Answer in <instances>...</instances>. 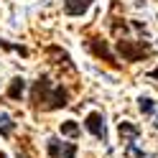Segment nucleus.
<instances>
[{
    "instance_id": "nucleus-1",
    "label": "nucleus",
    "mask_w": 158,
    "mask_h": 158,
    "mask_svg": "<svg viewBox=\"0 0 158 158\" xmlns=\"http://www.w3.org/2000/svg\"><path fill=\"white\" fill-rule=\"evenodd\" d=\"M31 105L33 110H41V112L61 110V107L69 105V92L66 87L54 84L48 77H38L31 87Z\"/></svg>"
},
{
    "instance_id": "nucleus-2",
    "label": "nucleus",
    "mask_w": 158,
    "mask_h": 158,
    "mask_svg": "<svg viewBox=\"0 0 158 158\" xmlns=\"http://www.w3.org/2000/svg\"><path fill=\"white\" fill-rule=\"evenodd\" d=\"M117 54H120L125 61H143L145 56H151V44L148 41H127V38H120V41L115 44Z\"/></svg>"
},
{
    "instance_id": "nucleus-3",
    "label": "nucleus",
    "mask_w": 158,
    "mask_h": 158,
    "mask_svg": "<svg viewBox=\"0 0 158 158\" xmlns=\"http://www.w3.org/2000/svg\"><path fill=\"white\" fill-rule=\"evenodd\" d=\"M77 143H64L59 138H48L46 140V153L48 158H77Z\"/></svg>"
},
{
    "instance_id": "nucleus-4",
    "label": "nucleus",
    "mask_w": 158,
    "mask_h": 158,
    "mask_svg": "<svg viewBox=\"0 0 158 158\" xmlns=\"http://www.w3.org/2000/svg\"><path fill=\"white\" fill-rule=\"evenodd\" d=\"M84 127L97 138V140L107 143V125H105V115L102 112H89L87 120H84Z\"/></svg>"
},
{
    "instance_id": "nucleus-5",
    "label": "nucleus",
    "mask_w": 158,
    "mask_h": 158,
    "mask_svg": "<svg viewBox=\"0 0 158 158\" xmlns=\"http://www.w3.org/2000/svg\"><path fill=\"white\" fill-rule=\"evenodd\" d=\"M87 48L97 56V59H102V61H107L110 66H117L115 61V54L110 51V46H107V41H102V38H87Z\"/></svg>"
},
{
    "instance_id": "nucleus-6",
    "label": "nucleus",
    "mask_w": 158,
    "mask_h": 158,
    "mask_svg": "<svg viewBox=\"0 0 158 158\" xmlns=\"http://www.w3.org/2000/svg\"><path fill=\"white\" fill-rule=\"evenodd\" d=\"M46 54H48V59H51V64H56V66H66L69 72H74V64H72V59H69V54L64 51V48H59V46H48V48H46Z\"/></svg>"
},
{
    "instance_id": "nucleus-7",
    "label": "nucleus",
    "mask_w": 158,
    "mask_h": 158,
    "mask_svg": "<svg viewBox=\"0 0 158 158\" xmlns=\"http://www.w3.org/2000/svg\"><path fill=\"white\" fill-rule=\"evenodd\" d=\"M117 133H120V138H123V143H135L138 138H140V127L138 125H133L130 120H123L120 125H117Z\"/></svg>"
},
{
    "instance_id": "nucleus-8",
    "label": "nucleus",
    "mask_w": 158,
    "mask_h": 158,
    "mask_svg": "<svg viewBox=\"0 0 158 158\" xmlns=\"http://www.w3.org/2000/svg\"><path fill=\"white\" fill-rule=\"evenodd\" d=\"M94 0H64V13L66 15H84Z\"/></svg>"
},
{
    "instance_id": "nucleus-9",
    "label": "nucleus",
    "mask_w": 158,
    "mask_h": 158,
    "mask_svg": "<svg viewBox=\"0 0 158 158\" xmlns=\"http://www.w3.org/2000/svg\"><path fill=\"white\" fill-rule=\"evenodd\" d=\"M23 92H26V79H23V77H13L10 84H8V92H5V94L10 97V100H21Z\"/></svg>"
},
{
    "instance_id": "nucleus-10",
    "label": "nucleus",
    "mask_w": 158,
    "mask_h": 158,
    "mask_svg": "<svg viewBox=\"0 0 158 158\" xmlns=\"http://www.w3.org/2000/svg\"><path fill=\"white\" fill-rule=\"evenodd\" d=\"M59 130H61V135H66V138H79V133H82V130H79V125H77L74 120H64Z\"/></svg>"
},
{
    "instance_id": "nucleus-11",
    "label": "nucleus",
    "mask_w": 158,
    "mask_h": 158,
    "mask_svg": "<svg viewBox=\"0 0 158 158\" xmlns=\"http://www.w3.org/2000/svg\"><path fill=\"white\" fill-rule=\"evenodd\" d=\"M13 127H15V125H13V120H10V115L3 112V115H0V135L8 138V135L13 133Z\"/></svg>"
},
{
    "instance_id": "nucleus-12",
    "label": "nucleus",
    "mask_w": 158,
    "mask_h": 158,
    "mask_svg": "<svg viewBox=\"0 0 158 158\" xmlns=\"http://www.w3.org/2000/svg\"><path fill=\"white\" fill-rule=\"evenodd\" d=\"M0 48H5V51H18L21 56H28V48H26V46H18V44H8V41H3V38H0Z\"/></svg>"
},
{
    "instance_id": "nucleus-13",
    "label": "nucleus",
    "mask_w": 158,
    "mask_h": 158,
    "mask_svg": "<svg viewBox=\"0 0 158 158\" xmlns=\"http://www.w3.org/2000/svg\"><path fill=\"white\" fill-rule=\"evenodd\" d=\"M138 107H140L143 115H151L153 112V100L151 97H140V100H138Z\"/></svg>"
},
{
    "instance_id": "nucleus-14",
    "label": "nucleus",
    "mask_w": 158,
    "mask_h": 158,
    "mask_svg": "<svg viewBox=\"0 0 158 158\" xmlns=\"http://www.w3.org/2000/svg\"><path fill=\"white\" fill-rule=\"evenodd\" d=\"M151 79H158V66H156L153 72H151Z\"/></svg>"
},
{
    "instance_id": "nucleus-15",
    "label": "nucleus",
    "mask_w": 158,
    "mask_h": 158,
    "mask_svg": "<svg viewBox=\"0 0 158 158\" xmlns=\"http://www.w3.org/2000/svg\"><path fill=\"white\" fill-rule=\"evenodd\" d=\"M138 3H148V0H138Z\"/></svg>"
},
{
    "instance_id": "nucleus-16",
    "label": "nucleus",
    "mask_w": 158,
    "mask_h": 158,
    "mask_svg": "<svg viewBox=\"0 0 158 158\" xmlns=\"http://www.w3.org/2000/svg\"><path fill=\"white\" fill-rule=\"evenodd\" d=\"M156 127H158V123H156Z\"/></svg>"
}]
</instances>
